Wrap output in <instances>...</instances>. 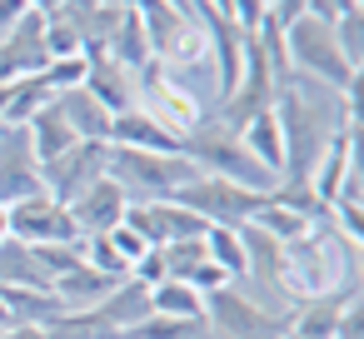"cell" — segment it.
I'll return each mask as SVG.
<instances>
[{"label": "cell", "instance_id": "obj_13", "mask_svg": "<svg viewBox=\"0 0 364 339\" xmlns=\"http://www.w3.org/2000/svg\"><path fill=\"white\" fill-rule=\"evenodd\" d=\"M354 145H359V130H344V135H334V140L324 145V155L314 160V170H309L304 185H309L324 205H329V200L339 195V185L359 170V150H354Z\"/></svg>", "mask_w": 364, "mask_h": 339}, {"label": "cell", "instance_id": "obj_3", "mask_svg": "<svg viewBox=\"0 0 364 339\" xmlns=\"http://www.w3.org/2000/svg\"><path fill=\"white\" fill-rule=\"evenodd\" d=\"M284 55H289V75H309L319 85H334V90H359V70L339 55L334 45V26L319 21V16H299L284 26Z\"/></svg>", "mask_w": 364, "mask_h": 339}, {"label": "cell", "instance_id": "obj_22", "mask_svg": "<svg viewBox=\"0 0 364 339\" xmlns=\"http://www.w3.org/2000/svg\"><path fill=\"white\" fill-rule=\"evenodd\" d=\"M0 309H6L11 324H46V329L65 314L55 289H0Z\"/></svg>", "mask_w": 364, "mask_h": 339}, {"label": "cell", "instance_id": "obj_26", "mask_svg": "<svg viewBox=\"0 0 364 339\" xmlns=\"http://www.w3.org/2000/svg\"><path fill=\"white\" fill-rule=\"evenodd\" d=\"M334 26V45H339V55L354 65V70H364V16L359 11H344L339 21H329Z\"/></svg>", "mask_w": 364, "mask_h": 339}, {"label": "cell", "instance_id": "obj_9", "mask_svg": "<svg viewBox=\"0 0 364 339\" xmlns=\"http://www.w3.org/2000/svg\"><path fill=\"white\" fill-rule=\"evenodd\" d=\"M31 195H46L31 135H26V125H0V205L11 210V205H21Z\"/></svg>", "mask_w": 364, "mask_h": 339}, {"label": "cell", "instance_id": "obj_10", "mask_svg": "<svg viewBox=\"0 0 364 339\" xmlns=\"http://www.w3.org/2000/svg\"><path fill=\"white\" fill-rule=\"evenodd\" d=\"M46 65H50V55H46V16L26 11L11 36H0V85L41 75Z\"/></svg>", "mask_w": 364, "mask_h": 339}, {"label": "cell", "instance_id": "obj_11", "mask_svg": "<svg viewBox=\"0 0 364 339\" xmlns=\"http://www.w3.org/2000/svg\"><path fill=\"white\" fill-rule=\"evenodd\" d=\"M70 210V220H75V230H80V240H90V235H110L120 220H125V210H130V200H125V190L105 175V180H95L80 200H70L65 205Z\"/></svg>", "mask_w": 364, "mask_h": 339}, {"label": "cell", "instance_id": "obj_32", "mask_svg": "<svg viewBox=\"0 0 364 339\" xmlns=\"http://www.w3.org/2000/svg\"><path fill=\"white\" fill-rule=\"evenodd\" d=\"M26 11H31V0H0V36H11Z\"/></svg>", "mask_w": 364, "mask_h": 339}, {"label": "cell", "instance_id": "obj_31", "mask_svg": "<svg viewBox=\"0 0 364 339\" xmlns=\"http://www.w3.org/2000/svg\"><path fill=\"white\" fill-rule=\"evenodd\" d=\"M344 11H359V0H309L304 16H319V21H339Z\"/></svg>", "mask_w": 364, "mask_h": 339}, {"label": "cell", "instance_id": "obj_19", "mask_svg": "<svg viewBox=\"0 0 364 339\" xmlns=\"http://www.w3.org/2000/svg\"><path fill=\"white\" fill-rule=\"evenodd\" d=\"M100 50H105L110 60H120L130 75H140V70L155 60V55H150V41H145V31H140V16H135L130 6L120 11V21H115V31L105 36V45H100Z\"/></svg>", "mask_w": 364, "mask_h": 339}, {"label": "cell", "instance_id": "obj_5", "mask_svg": "<svg viewBox=\"0 0 364 339\" xmlns=\"http://www.w3.org/2000/svg\"><path fill=\"white\" fill-rule=\"evenodd\" d=\"M170 200H180L185 210H195L205 225H250L264 195H255L245 185H230V180H215V175H195Z\"/></svg>", "mask_w": 364, "mask_h": 339}, {"label": "cell", "instance_id": "obj_16", "mask_svg": "<svg viewBox=\"0 0 364 339\" xmlns=\"http://www.w3.org/2000/svg\"><path fill=\"white\" fill-rule=\"evenodd\" d=\"M55 105H60V115L70 120V130H75V140H100V145H110V110L85 90V85H75V90H65V95H55Z\"/></svg>", "mask_w": 364, "mask_h": 339}, {"label": "cell", "instance_id": "obj_1", "mask_svg": "<svg viewBox=\"0 0 364 339\" xmlns=\"http://www.w3.org/2000/svg\"><path fill=\"white\" fill-rule=\"evenodd\" d=\"M274 120L284 135V175L279 180H309L324 145L344 130H359V90H334L309 75H289L274 90Z\"/></svg>", "mask_w": 364, "mask_h": 339}, {"label": "cell", "instance_id": "obj_28", "mask_svg": "<svg viewBox=\"0 0 364 339\" xmlns=\"http://www.w3.org/2000/svg\"><path fill=\"white\" fill-rule=\"evenodd\" d=\"M41 75H46L50 95H65V90L85 85V55H65V60H50V65H46Z\"/></svg>", "mask_w": 364, "mask_h": 339}, {"label": "cell", "instance_id": "obj_6", "mask_svg": "<svg viewBox=\"0 0 364 339\" xmlns=\"http://www.w3.org/2000/svg\"><path fill=\"white\" fill-rule=\"evenodd\" d=\"M135 110H145V115H155L175 140H185L200 120H205V110L180 90V85H170L165 80V70H160V60H150L140 75H135Z\"/></svg>", "mask_w": 364, "mask_h": 339}, {"label": "cell", "instance_id": "obj_14", "mask_svg": "<svg viewBox=\"0 0 364 339\" xmlns=\"http://www.w3.org/2000/svg\"><path fill=\"white\" fill-rule=\"evenodd\" d=\"M110 145L120 150H155V155H180V140L145 110H125L110 120Z\"/></svg>", "mask_w": 364, "mask_h": 339}, {"label": "cell", "instance_id": "obj_8", "mask_svg": "<svg viewBox=\"0 0 364 339\" xmlns=\"http://www.w3.org/2000/svg\"><path fill=\"white\" fill-rule=\"evenodd\" d=\"M6 220H11V240H21V244H80L70 210L50 195H31L21 205H11Z\"/></svg>", "mask_w": 364, "mask_h": 339}, {"label": "cell", "instance_id": "obj_4", "mask_svg": "<svg viewBox=\"0 0 364 339\" xmlns=\"http://www.w3.org/2000/svg\"><path fill=\"white\" fill-rule=\"evenodd\" d=\"M105 175L125 190L130 205H150V200H170L180 185H190L200 170L185 155H155V150H120L110 145L105 155Z\"/></svg>", "mask_w": 364, "mask_h": 339}, {"label": "cell", "instance_id": "obj_34", "mask_svg": "<svg viewBox=\"0 0 364 339\" xmlns=\"http://www.w3.org/2000/svg\"><path fill=\"white\" fill-rule=\"evenodd\" d=\"M0 240H11V220H6V205H0Z\"/></svg>", "mask_w": 364, "mask_h": 339}, {"label": "cell", "instance_id": "obj_33", "mask_svg": "<svg viewBox=\"0 0 364 339\" xmlns=\"http://www.w3.org/2000/svg\"><path fill=\"white\" fill-rule=\"evenodd\" d=\"M0 339H50V329L46 324H6Z\"/></svg>", "mask_w": 364, "mask_h": 339}, {"label": "cell", "instance_id": "obj_2", "mask_svg": "<svg viewBox=\"0 0 364 339\" xmlns=\"http://www.w3.org/2000/svg\"><path fill=\"white\" fill-rule=\"evenodd\" d=\"M180 155L200 170V175H215V180H230V185H245V190H255V195H264V190H274V175L240 145V135H230L225 125H215L210 115L180 140Z\"/></svg>", "mask_w": 364, "mask_h": 339}, {"label": "cell", "instance_id": "obj_37", "mask_svg": "<svg viewBox=\"0 0 364 339\" xmlns=\"http://www.w3.org/2000/svg\"><path fill=\"white\" fill-rule=\"evenodd\" d=\"M269 6H274V0H269Z\"/></svg>", "mask_w": 364, "mask_h": 339}, {"label": "cell", "instance_id": "obj_27", "mask_svg": "<svg viewBox=\"0 0 364 339\" xmlns=\"http://www.w3.org/2000/svg\"><path fill=\"white\" fill-rule=\"evenodd\" d=\"M160 259H165V279H185V274L205 259V240H175V244H160Z\"/></svg>", "mask_w": 364, "mask_h": 339}, {"label": "cell", "instance_id": "obj_21", "mask_svg": "<svg viewBox=\"0 0 364 339\" xmlns=\"http://www.w3.org/2000/svg\"><path fill=\"white\" fill-rule=\"evenodd\" d=\"M115 284H120V279H110V274H100V269H90V264L80 259V264L65 269L50 289H55V299H60L65 309H90V304H100Z\"/></svg>", "mask_w": 364, "mask_h": 339}, {"label": "cell", "instance_id": "obj_25", "mask_svg": "<svg viewBox=\"0 0 364 339\" xmlns=\"http://www.w3.org/2000/svg\"><path fill=\"white\" fill-rule=\"evenodd\" d=\"M150 314H170V319H205V294H195L185 279H160L150 289Z\"/></svg>", "mask_w": 364, "mask_h": 339}, {"label": "cell", "instance_id": "obj_29", "mask_svg": "<svg viewBox=\"0 0 364 339\" xmlns=\"http://www.w3.org/2000/svg\"><path fill=\"white\" fill-rule=\"evenodd\" d=\"M110 244H115V254L125 259V269H130V264H135V259H140V254L150 249V244H145V235H140L135 225H125V220H120V225L110 230Z\"/></svg>", "mask_w": 364, "mask_h": 339}, {"label": "cell", "instance_id": "obj_24", "mask_svg": "<svg viewBox=\"0 0 364 339\" xmlns=\"http://www.w3.org/2000/svg\"><path fill=\"white\" fill-rule=\"evenodd\" d=\"M205 259L230 284H240L245 279V240H240V225H210L205 230Z\"/></svg>", "mask_w": 364, "mask_h": 339}, {"label": "cell", "instance_id": "obj_35", "mask_svg": "<svg viewBox=\"0 0 364 339\" xmlns=\"http://www.w3.org/2000/svg\"><path fill=\"white\" fill-rule=\"evenodd\" d=\"M105 6H130V0H105Z\"/></svg>", "mask_w": 364, "mask_h": 339}, {"label": "cell", "instance_id": "obj_12", "mask_svg": "<svg viewBox=\"0 0 364 339\" xmlns=\"http://www.w3.org/2000/svg\"><path fill=\"white\" fill-rule=\"evenodd\" d=\"M85 90H90L110 115L135 110V75H130L120 60H110L100 45H85Z\"/></svg>", "mask_w": 364, "mask_h": 339}, {"label": "cell", "instance_id": "obj_36", "mask_svg": "<svg viewBox=\"0 0 364 339\" xmlns=\"http://www.w3.org/2000/svg\"><path fill=\"white\" fill-rule=\"evenodd\" d=\"M6 324H11V319H6V309H0V329H6Z\"/></svg>", "mask_w": 364, "mask_h": 339}, {"label": "cell", "instance_id": "obj_17", "mask_svg": "<svg viewBox=\"0 0 364 339\" xmlns=\"http://www.w3.org/2000/svg\"><path fill=\"white\" fill-rule=\"evenodd\" d=\"M95 314H100V324L110 329V334H125L130 324H140L145 314H150V289L145 284H135V279H120L100 304H90Z\"/></svg>", "mask_w": 364, "mask_h": 339}, {"label": "cell", "instance_id": "obj_23", "mask_svg": "<svg viewBox=\"0 0 364 339\" xmlns=\"http://www.w3.org/2000/svg\"><path fill=\"white\" fill-rule=\"evenodd\" d=\"M240 145L279 180L284 175V135H279V120H274V110H264V115H255L245 130H240Z\"/></svg>", "mask_w": 364, "mask_h": 339}, {"label": "cell", "instance_id": "obj_18", "mask_svg": "<svg viewBox=\"0 0 364 339\" xmlns=\"http://www.w3.org/2000/svg\"><path fill=\"white\" fill-rule=\"evenodd\" d=\"M0 289H50V274L41 269L36 244L0 240Z\"/></svg>", "mask_w": 364, "mask_h": 339}, {"label": "cell", "instance_id": "obj_7", "mask_svg": "<svg viewBox=\"0 0 364 339\" xmlns=\"http://www.w3.org/2000/svg\"><path fill=\"white\" fill-rule=\"evenodd\" d=\"M105 155H110V145H100V140H75L60 160L41 165L46 195H50V200H60V205L80 200L95 180H105Z\"/></svg>", "mask_w": 364, "mask_h": 339}, {"label": "cell", "instance_id": "obj_20", "mask_svg": "<svg viewBox=\"0 0 364 339\" xmlns=\"http://www.w3.org/2000/svg\"><path fill=\"white\" fill-rule=\"evenodd\" d=\"M26 135H31V150H36V160H41V165L60 160V155L75 145V130H70V120L60 115V105H55V100H50L41 115H31Z\"/></svg>", "mask_w": 364, "mask_h": 339}, {"label": "cell", "instance_id": "obj_15", "mask_svg": "<svg viewBox=\"0 0 364 339\" xmlns=\"http://www.w3.org/2000/svg\"><path fill=\"white\" fill-rule=\"evenodd\" d=\"M359 294L349 289H334V294H314V299H299V309L289 314V329L294 339H334V324H339V309L354 304Z\"/></svg>", "mask_w": 364, "mask_h": 339}, {"label": "cell", "instance_id": "obj_30", "mask_svg": "<svg viewBox=\"0 0 364 339\" xmlns=\"http://www.w3.org/2000/svg\"><path fill=\"white\" fill-rule=\"evenodd\" d=\"M185 284H190L195 294H215V289H225L230 279H225V274H220V269H215L210 259H200V264H195V269L185 274Z\"/></svg>", "mask_w": 364, "mask_h": 339}]
</instances>
